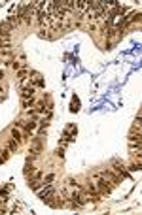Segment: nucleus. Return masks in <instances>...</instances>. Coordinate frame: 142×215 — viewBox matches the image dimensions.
Returning a JSON list of instances; mask_svg holds the SVG:
<instances>
[{
	"mask_svg": "<svg viewBox=\"0 0 142 215\" xmlns=\"http://www.w3.org/2000/svg\"><path fill=\"white\" fill-rule=\"evenodd\" d=\"M95 179H97V185H95V187L99 189L100 194H110V192H112V183H110L104 176H100V174H99Z\"/></svg>",
	"mask_w": 142,
	"mask_h": 215,
	"instance_id": "1",
	"label": "nucleus"
},
{
	"mask_svg": "<svg viewBox=\"0 0 142 215\" xmlns=\"http://www.w3.org/2000/svg\"><path fill=\"white\" fill-rule=\"evenodd\" d=\"M112 166H114V170L118 172L121 177H129V172H127V168H125V164H121L119 161H114V162H112Z\"/></svg>",
	"mask_w": 142,
	"mask_h": 215,
	"instance_id": "2",
	"label": "nucleus"
},
{
	"mask_svg": "<svg viewBox=\"0 0 142 215\" xmlns=\"http://www.w3.org/2000/svg\"><path fill=\"white\" fill-rule=\"evenodd\" d=\"M100 176H104V177L108 179L110 183H112V185H116V183H119V181H121V177H119V176H116V174H114V172H110V170L102 172V174H100Z\"/></svg>",
	"mask_w": 142,
	"mask_h": 215,
	"instance_id": "3",
	"label": "nucleus"
},
{
	"mask_svg": "<svg viewBox=\"0 0 142 215\" xmlns=\"http://www.w3.org/2000/svg\"><path fill=\"white\" fill-rule=\"evenodd\" d=\"M32 94H34V87H32V85H27V87H23V91H21V98H23V100H27V98H32Z\"/></svg>",
	"mask_w": 142,
	"mask_h": 215,
	"instance_id": "4",
	"label": "nucleus"
},
{
	"mask_svg": "<svg viewBox=\"0 0 142 215\" xmlns=\"http://www.w3.org/2000/svg\"><path fill=\"white\" fill-rule=\"evenodd\" d=\"M17 147H19V143L15 142V140H10L8 142V151L10 153H15V151H17Z\"/></svg>",
	"mask_w": 142,
	"mask_h": 215,
	"instance_id": "5",
	"label": "nucleus"
},
{
	"mask_svg": "<svg viewBox=\"0 0 142 215\" xmlns=\"http://www.w3.org/2000/svg\"><path fill=\"white\" fill-rule=\"evenodd\" d=\"M32 76H34V83H36L38 87H44V81H42V76H40V74H36V72H32Z\"/></svg>",
	"mask_w": 142,
	"mask_h": 215,
	"instance_id": "6",
	"label": "nucleus"
},
{
	"mask_svg": "<svg viewBox=\"0 0 142 215\" xmlns=\"http://www.w3.org/2000/svg\"><path fill=\"white\" fill-rule=\"evenodd\" d=\"M78 110H80V100L74 96V98H72V104H70V111H78Z\"/></svg>",
	"mask_w": 142,
	"mask_h": 215,
	"instance_id": "7",
	"label": "nucleus"
},
{
	"mask_svg": "<svg viewBox=\"0 0 142 215\" xmlns=\"http://www.w3.org/2000/svg\"><path fill=\"white\" fill-rule=\"evenodd\" d=\"M8 157H10V151L8 149H2V151H0V164L8 161Z\"/></svg>",
	"mask_w": 142,
	"mask_h": 215,
	"instance_id": "8",
	"label": "nucleus"
},
{
	"mask_svg": "<svg viewBox=\"0 0 142 215\" xmlns=\"http://www.w3.org/2000/svg\"><path fill=\"white\" fill-rule=\"evenodd\" d=\"M12 136H13V140H15V142H17V143H19V142H21V140H23V138H21V134H19V132H17V130H15V129L12 130Z\"/></svg>",
	"mask_w": 142,
	"mask_h": 215,
	"instance_id": "9",
	"label": "nucleus"
},
{
	"mask_svg": "<svg viewBox=\"0 0 142 215\" xmlns=\"http://www.w3.org/2000/svg\"><path fill=\"white\" fill-rule=\"evenodd\" d=\"M32 129H36V123H34V121H29L27 125H25V130L29 132V130H32Z\"/></svg>",
	"mask_w": 142,
	"mask_h": 215,
	"instance_id": "10",
	"label": "nucleus"
},
{
	"mask_svg": "<svg viewBox=\"0 0 142 215\" xmlns=\"http://www.w3.org/2000/svg\"><path fill=\"white\" fill-rule=\"evenodd\" d=\"M53 179H55V176H53V174H49V176L44 179V187H45V185H51V181H53Z\"/></svg>",
	"mask_w": 142,
	"mask_h": 215,
	"instance_id": "11",
	"label": "nucleus"
},
{
	"mask_svg": "<svg viewBox=\"0 0 142 215\" xmlns=\"http://www.w3.org/2000/svg\"><path fill=\"white\" fill-rule=\"evenodd\" d=\"M19 79H21V81L27 79V70H21V72H19Z\"/></svg>",
	"mask_w": 142,
	"mask_h": 215,
	"instance_id": "12",
	"label": "nucleus"
},
{
	"mask_svg": "<svg viewBox=\"0 0 142 215\" xmlns=\"http://www.w3.org/2000/svg\"><path fill=\"white\" fill-rule=\"evenodd\" d=\"M0 78H4V72L2 70H0Z\"/></svg>",
	"mask_w": 142,
	"mask_h": 215,
	"instance_id": "13",
	"label": "nucleus"
}]
</instances>
